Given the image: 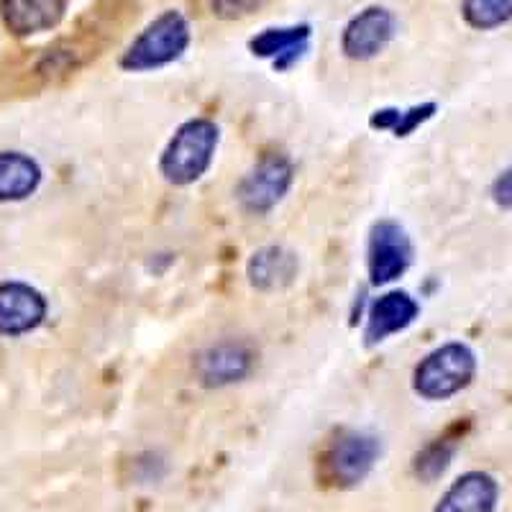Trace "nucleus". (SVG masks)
Masks as SVG:
<instances>
[{"instance_id": "f257e3e1", "label": "nucleus", "mask_w": 512, "mask_h": 512, "mask_svg": "<svg viewBox=\"0 0 512 512\" xmlns=\"http://www.w3.org/2000/svg\"><path fill=\"white\" fill-rule=\"evenodd\" d=\"M218 144H221V128L210 118H190L164 146L159 157V172L164 180L175 187L195 185L205 175L216 159Z\"/></svg>"}, {"instance_id": "f03ea898", "label": "nucleus", "mask_w": 512, "mask_h": 512, "mask_svg": "<svg viewBox=\"0 0 512 512\" xmlns=\"http://www.w3.org/2000/svg\"><path fill=\"white\" fill-rule=\"evenodd\" d=\"M190 41L192 31L187 18L175 8H169L139 31V36L121 54L118 64L126 72H157L177 62L187 52Z\"/></svg>"}, {"instance_id": "7ed1b4c3", "label": "nucleus", "mask_w": 512, "mask_h": 512, "mask_svg": "<svg viewBox=\"0 0 512 512\" xmlns=\"http://www.w3.org/2000/svg\"><path fill=\"white\" fill-rule=\"evenodd\" d=\"M477 374V354L461 341H448L418 361L413 372L415 395L428 402H443L459 395Z\"/></svg>"}, {"instance_id": "20e7f679", "label": "nucleus", "mask_w": 512, "mask_h": 512, "mask_svg": "<svg viewBox=\"0 0 512 512\" xmlns=\"http://www.w3.org/2000/svg\"><path fill=\"white\" fill-rule=\"evenodd\" d=\"M382 459V441L367 431H341L323 454V477L338 489L359 487Z\"/></svg>"}, {"instance_id": "39448f33", "label": "nucleus", "mask_w": 512, "mask_h": 512, "mask_svg": "<svg viewBox=\"0 0 512 512\" xmlns=\"http://www.w3.org/2000/svg\"><path fill=\"white\" fill-rule=\"evenodd\" d=\"M292 182H295V167H292L290 157L280 152H269L259 157V162L246 172L236 195H239V203L246 213L264 216L285 200Z\"/></svg>"}, {"instance_id": "423d86ee", "label": "nucleus", "mask_w": 512, "mask_h": 512, "mask_svg": "<svg viewBox=\"0 0 512 512\" xmlns=\"http://www.w3.org/2000/svg\"><path fill=\"white\" fill-rule=\"evenodd\" d=\"M413 264V241L408 231L392 218H382L369 231L367 274L374 287L397 282Z\"/></svg>"}, {"instance_id": "0eeeda50", "label": "nucleus", "mask_w": 512, "mask_h": 512, "mask_svg": "<svg viewBox=\"0 0 512 512\" xmlns=\"http://www.w3.org/2000/svg\"><path fill=\"white\" fill-rule=\"evenodd\" d=\"M254 349L246 341L236 338H223L218 344H210L195 356L192 372L203 387L210 390H221L231 384L244 382L254 369Z\"/></svg>"}, {"instance_id": "6e6552de", "label": "nucleus", "mask_w": 512, "mask_h": 512, "mask_svg": "<svg viewBox=\"0 0 512 512\" xmlns=\"http://www.w3.org/2000/svg\"><path fill=\"white\" fill-rule=\"evenodd\" d=\"M397 34V18L390 8L367 6L341 31V52L351 62L377 59Z\"/></svg>"}, {"instance_id": "1a4fd4ad", "label": "nucleus", "mask_w": 512, "mask_h": 512, "mask_svg": "<svg viewBox=\"0 0 512 512\" xmlns=\"http://www.w3.org/2000/svg\"><path fill=\"white\" fill-rule=\"evenodd\" d=\"M420 315V303L408 290H387L374 297L367 310L364 341L367 346L384 344L387 338L408 331Z\"/></svg>"}, {"instance_id": "9d476101", "label": "nucleus", "mask_w": 512, "mask_h": 512, "mask_svg": "<svg viewBox=\"0 0 512 512\" xmlns=\"http://www.w3.org/2000/svg\"><path fill=\"white\" fill-rule=\"evenodd\" d=\"M49 313L47 297L26 282L0 285V336H24L36 331Z\"/></svg>"}, {"instance_id": "9b49d317", "label": "nucleus", "mask_w": 512, "mask_h": 512, "mask_svg": "<svg viewBox=\"0 0 512 512\" xmlns=\"http://www.w3.org/2000/svg\"><path fill=\"white\" fill-rule=\"evenodd\" d=\"M500 495L497 477L482 469H472L448 484L433 512H497Z\"/></svg>"}, {"instance_id": "f8f14e48", "label": "nucleus", "mask_w": 512, "mask_h": 512, "mask_svg": "<svg viewBox=\"0 0 512 512\" xmlns=\"http://www.w3.org/2000/svg\"><path fill=\"white\" fill-rule=\"evenodd\" d=\"M310 26H274V29H264L262 34H256L249 41V49L254 57L269 59L277 72H287L292 64L308 54L310 49Z\"/></svg>"}, {"instance_id": "ddd939ff", "label": "nucleus", "mask_w": 512, "mask_h": 512, "mask_svg": "<svg viewBox=\"0 0 512 512\" xmlns=\"http://www.w3.org/2000/svg\"><path fill=\"white\" fill-rule=\"evenodd\" d=\"M67 0H0V16L16 36H34L59 26Z\"/></svg>"}, {"instance_id": "4468645a", "label": "nucleus", "mask_w": 512, "mask_h": 512, "mask_svg": "<svg viewBox=\"0 0 512 512\" xmlns=\"http://www.w3.org/2000/svg\"><path fill=\"white\" fill-rule=\"evenodd\" d=\"M249 285L259 292H280L297 280V256L282 246L254 251L246 264Z\"/></svg>"}, {"instance_id": "2eb2a0df", "label": "nucleus", "mask_w": 512, "mask_h": 512, "mask_svg": "<svg viewBox=\"0 0 512 512\" xmlns=\"http://www.w3.org/2000/svg\"><path fill=\"white\" fill-rule=\"evenodd\" d=\"M39 162L24 152H0V203L31 198L41 185Z\"/></svg>"}, {"instance_id": "dca6fc26", "label": "nucleus", "mask_w": 512, "mask_h": 512, "mask_svg": "<svg viewBox=\"0 0 512 512\" xmlns=\"http://www.w3.org/2000/svg\"><path fill=\"white\" fill-rule=\"evenodd\" d=\"M436 111V103H420L413 108H379L369 118V126L374 131H390L397 139H405V136L415 134L423 123L431 121Z\"/></svg>"}, {"instance_id": "f3484780", "label": "nucleus", "mask_w": 512, "mask_h": 512, "mask_svg": "<svg viewBox=\"0 0 512 512\" xmlns=\"http://www.w3.org/2000/svg\"><path fill=\"white\" fill-rule=\"evenodd\" d=\"M461 16L474 31H495L512 21V0H464Z\"/></svg>"}, {"instance_id": "a211bd4d", "label": "nucleus", "mask_w": 512, "mask_h": 512, "mask_svg": "<svg viewBox=\"0 0 512 512\" xmlns=\"http://www.w3.org/2000/svg\"><path fill=\"white\" fill-rule=\"evenodd\" d=\"M456 454V446L454 443H446V441H433L420 451L418 456L413 459V474L420 479V482L431 484L436 482L438 477H443L448 466H451V459Z\"/></svg>"}, {"instance_id": "6ab92c4d", "label": "nucleus", "mask_w": 512, "mask_h": 512, "mask_svg": "<svg viewBox=\"0 0 512 512\" xmlns=\"http://www.w3.org/2000/svg\"><path fill=\"white\" fill-rule=\"evenodd\" d=\"M267 0H208L213 16L221 21H241V18L254 16L259 8H264Z\"/></svg>"}, {"instance_id": "aec40b11", "label": "nucleus", "mask_w": 512, "mask_h": 512, "mask_svg": "<svg viewBox=\"0 0 512 512\" xmlns=\"http://www.w3.org/2000/svg\"><path fill=\"white\" fill-rule=\"evenodd\" d=\"M492 200L497 208L512 210V164L502 169V175H497V180L492 182Z\"/></svg>"}]
</instances>
